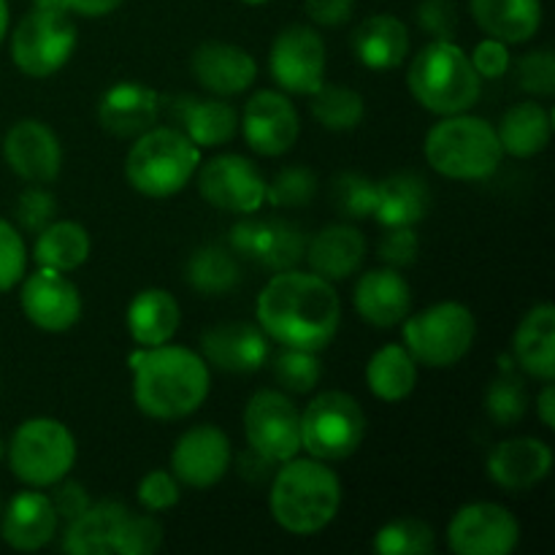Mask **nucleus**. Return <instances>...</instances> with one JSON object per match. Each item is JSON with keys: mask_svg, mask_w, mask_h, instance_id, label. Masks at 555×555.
Here are the masks:
<instances>
[{"mask_svg": "<svg viewBox=\"0 0 555 555\" xmlns=\"http://www.w3.org/2000/svg\"><path fill=\"white\" fill-rule=\"evenodd\" d=\"M184 282L201 296H228L242 285V263L228 244H201L184 263Z\"/></svg>", "mask_w": 555, "mask_h": 555, "instance_id": "obj_35", "label": "nucleus"}, {"mask_svg": "<svg viewBox=\"0 0 555 555\" xmlns=\"http://www.w3.org/2000/svg\"><path fill=\"white\" fill-rule=\"evenodd\" d=\"M406 87L417 106L437 117L472 112L482 95V79L453 38H431L410 60Z\"/></svg>", "mask_w": 555, "mask_h": 555, "instance_id": "obj_4", "label": "nucleus"}, {"mask_svg": "<svg viewBox=\"0 0 555 555\" xmlns=\"http://www.w3.org/2000/svg\"><path fill=\"white\" fill-rule=\"evenodd\" d=\"M3 160L27 184H52L63 171L60 135L41 119H20L3 135Z\"/></svg>", "mask_w": 555, "mask_h": 555, "instance_id": "obj_18", "label": "nucleus"}, {"mask_svg": "<svg viewBox=\"0 0 555 555\" xmlns=\"http://www.w3.org/2000/svg\"><path fill=\"white\" fill-rule=\"evenodd\" d=\"M255 318L274 345L323 352L339 334L341 298L314 271H274L258 293Z\"/></svg>", "mask_w": 555, "mask_h": 555, "instance_id": "obj_1", "label": "nucleus"}, {"mask_svg": "<svg viewBox=\"0 0 555 555\" xmlns=\"http://www.w3.org/2000/svg\"><path fill=\"white\" fill-rule=\"evenodd\" d=\"M331 204L345 220H366L377 206V182L358 171L339 173L331 184Z\"/></svg>", "mask_w": 555, "mask_h": 555, "instance_id": "obj_42", "label": "nucleus"}, {"mask_svg": "<svg viewBox=\"0 0 555 555\" xmlns=\"http://www.w3.org/2000/svg\"><path fill=\"white\" fill-rule=\"evenodd\" d=\"M320 352L312 350H296V347H280L271 361V372H274L280 390L291 396H309L318 383L323 379V363H320Z\"/></svg>", "mask_w": 555, "mask_h": 555, "instance_id": "obj_40", "label": "nucleus"}, {"mask_svg": "<svg viewBox=\"0 0 555 555\" xmlns=\"http://www.w3.org/2000/svg\"><path fill=\"white\" fill-rule=\"evenodd\" d=\"M20 307L27 323L47 334H65L81 320V293L68 274L54 269H41L22 276Z\"/></svg>", "mask_w": 555, "mask_h": 555, "instance_id": "obj_16", "label": "nucleus"}, {"mask_svg": "<svg viewBox=\"0 0 555 555\" xmlns=\"http://www.w3.org/2000/svg\"><path fill=\"white\" fill-rule=\"evenodd\" d=\"M33 236L36 238H33L30 258L41 269H54L63 271V274H70V271L81 269L87 263V258H90V233L76 220H57L54 217L49 225H43Z\"/></svg>", "mask_w": 555, "mask_h": 555, "instance_id": "obj_34", "label": "nucleus"}, {"mask_svg": "<svg viewBox=\"0 0 555 555\" xmlns=\"http://www.w3.org/2000/svg\"><path fill=\"white\" fill-rule=\"evenodd\" d=\"M486 469L493 486L509 493L529 491L551 475L553 448L537 437L504 439L488 453Z\"/></svg>", "mask_w": 555, "mask_h": 555, "instance_id": "obj_24", "label": "nucleus"}, {"mask_svg": "<svg viewBox=\"0 0 555 555\" xmlns=\"http://www.w3.org/2000/svg\"><path fill=\"white\" fill-rule=\"evenodd\" d=\"M499 144L504 155L529 160L551 146L553 139V114L540 101H520L502 114L496 125Z\"/></svg>", "mask_w": 555, "mask_h": 555, "instance_id": "obj_30", "label": "nucleus"}, {"mask_svg": "<svg viewBox=\"0 0 555 555\" xmlns=\"http://www.w3.org/2000/svg\"><path fill=\"white\" fill-rule=\"evenodd\" d=\"M242 426L247 448L269 464L280 466L301 453V410L285 390H255L244 406Z\"/></svg>", "mask_w": 555, "mask_h": 555, "instance_id": "obj_11", "label": "nucleus"}, {"mask_svg": "<svg viewBox=\"0 0 555 555\" xmlns=\"http://www.w3.org/2000/svg\"><path fill=\"white\" fill-rule=\"evenodd\" d=\"M518 542V518L499 502L464 504L448 524V547L455 555H509Z\"/></svg>", "mask_w": 555, "mask_h": 555, "instance_id": "obj_15", "label": "nucleus"}, {"mask_svg": "<svg viewBox=\"0 0 555 555\" xmlns=\"http://www.w3.org/2000/svg\"><path fill=\"white\" fill-rule=\"evenodd\" d=\"M5 459V444H3V439H0V461Z\"/></svg>", "mask_w": 555, "mask_h": 555, "instance_id": "obj_59", "label": "nucleus"}, {"mask_svg": "<svg viewBox=\"0 0 555 555\" xmlns=\"http://www.w3.org/2000/svg\"><path fill=\"white\" fill-rule=\"evenodd\" d=\"M60 518L49 493L41 488H25L14 493L0 509V540L20 553L43 551L57 537Z\"/></svg>", "mask_w": 555, "mask_h": 555, "instance_id": "obj_20", "label": "nucleus"}, {"mask_svg": "<svg viewBox=\"0 0 555 555\" xmlns=\"http://www.w3.org/2000/svg\"><path fill=\"white\" fill-rule=\"evenodd\" d=\"M52 488H54V491H52V496H49V499H52L57 518L65 520V524H68V520H74L76 515L85 513V509L92 504L87 488L81 486V482L68 480V477H65V480H60L57 486H52Z\"/></svg>", "mask_w": 555, "mask_h": 555, "instance_id": "obj_52", "label": "nucleus"}, {"mask_svg": "<svg viewBox=\"0 0 555 555\" xmlns=\"http://www.w3.org/2000/svg\"><path fill=\"white\" fill-rule=\"evenodd\" d=\"M190 74L209 95L236 98L253 90L258 81V63L236 43L204 41L190 54Z\"/></svg>", "mask_w": 555, "mask_h": 555, "instance_id": "obj_19", "label": "nucleus"}, {"mask_svg": "<svg viewBox=\"0 0 555 555\" xmlns=\"http://www.w3.org/2000/svg\"><path fill=\"white\" fill-rule=\"evenodd\" d=\"M231 461V437L215 423H198V426L179 434L168 469L182 482V488L188 486L193 491H209L228 475Z\"/></svg>", "mask_w": 555, "mask_h": 555, "instance_id": "obj_17", "label": "nucleus"}, {"mask_svg": "<svg viewBox=\"0 0 555 555\" xmlns=\"http://www.w3.org/2000/svg\"><path fill=\"white\" fill-rule=\"evenodd\" d=\"M431 209V188L412 171L390 173L377 182V206L372 220L383 228L417 225Z\"/></svg>", "mask_w": 555, "mask_h": 555, "instance_id": "obj_33", "label": "nucleus"}, {"mask_svg": "<svg viewBox=\"0 0 555 555\" xmlns=\"http://www.w3.org/2000/svg\"><path fill=\"white\" fill-rule=\"evenodd\" d=\"M125 0H65V11L85 20H98V16H108L122 5Z\"/></svg>", "mask_w": 555, "mask_h": 555, "instance_id": "obj_54", "label": "nucleus"}, {"mask_svg": "<svg viewBox=\"0 0 555 555\" xmlns=\"http://www.w3.org/2000/svg\"><path fill=\"white\" fill-rule=\"evenodd\" d=\"M366 385L374 399L385 401V404H399L417 385L415 358L406 352V347L401 341L383 345L369 358Z\"/></svg>", "mask_w": 555, "mask_h": 555, "instance_id": "obj_36", "label": "nucleus"}, {"mask_svg": "<svg viewBox=\"0 0 555 555\" xmlns=\"http://www.w3.org/2000/svg\"><path fill=\"white\" fill-rule=\"evenodd\" d=\"M125 515L128 507L122 502H92L85 513L68 520L60 547L70 555H114V540Z\"/></svg>", "mask_w": 555, "mask_h": 555, "instance_id": "obj_32", "label": "nucleus"}, {"mask_svg": "<svg viewBox=\"0 0 555 555\" xmlns=\"http://www.w3.org/2000/svg\"><path fill=\"white\" fill-rule=\"evenodd\" d=\"M328 70V49L312 25H287L269 49V74L276 90L309 98L320 90Z\"/></svg>", "mask_w": 555, "mask_h": 555, "instance_id": "obj_12", "label": "nucleus"}, {"mask_svg": "<svg viewBox=\"0 0 555 555\" xmlns=\"http://www.w3.org/2000/svg\"><path fill=\"white\" fill-rule=\"evenodd\" d=\"M372 551L379 555H434L437 534L426 520L396 518L379 526L372 540Z\"/></svg>", "mask_w": 555, "mask_h": 555, "instance_id": "obj_39", "label": "nucleus"}, {"mask_svg": "<svg viewBox=\"0 0 555 555\" xmlns=\"http://www.w3.org/2000/svg\"><path fill=\"white\" fill-rule=\"evenodd\" d=\"M201 152L177 125H155L130 144L125 179L144 198H173L198 171Z\"/></svg>", "mask_w": 555, "mask_h": 555, "instance_id": "obj_6", "label": "nucleus"}, {"mask_svg": "<svg viewBox=\"0 0 555 555\" xmlns=\"http://www.w3.org/2000/svg\"><path fill=\"white\" fill-rule=\"evenodd\" d=\"M366 260V238L352 222H334L307 242L304 263L328 282L350 280Z\"/></svg>", "mask_w": 555, "mask_h": 555, "instance_id": "obj_26", "label": "nucleus"}, {"mask_svg": "<svg viewBox=\"0 0 555 555\" xmlns=\"http://www.w3.org/2000/svg\"><path fill=\"white\" fill-rule=\"evenodd\" d=\"M166 531L152 513H130L122 518L114 540V555H152L160 551Z\"/></svg>", "mask_w": 555, "mask_h": 555, "instance_id": "obj_44", "label": "nucleus"}, {"mask_svg": "<svg viewBox=\"0 0 555 555\" xmlns=\"http://www.w3.org/2000/svg\"><path fill=\"white\" fill-rule=\"evenodd\" d=\"M421 253V236L415 225H393L385 228L377 242V258L390 269H410Z\"/></svg>", "mask_w": 555, "mask_h": 555, "instance_id": "obj_49", "label": "nucleus"}, {"mask_svg": "<svg viewBox=\"0 0 555 555\" xmlns=\"http://www.w3.org/2000/svg\"><path fill=\"white\" fill-rule=\"evenodd\" d=\"M341 507V480L325 461L293 455L280 464L269 491V509L282 531L314 537L334 524Z\"/></svg>", "mask_w": 555, "mask_h": 555, "instance_id": "obj_3", "label": "nucleus"}, {"mask_svg": "<svg viewBox=\"0 0 555 555\" xmlns=\"http://www.w3.org/2000/svg\"><path fill=\"white\" fill-rule=\"evenodd\" d=\"M352 309L374 328H396L412 312V287L399 269H372L352 287Z\"/></svg>", "mask_w": 555, "mask_h": 555, "instance_id": "obj_23", "label": "nucleus"}, {"mask_svg": "<svg viewBox=\"0 0 555 555\" xmlns=\"http://www.w3.org/2000/svg\"><path fill=\"white\" fill-rule=\"evenodd\" d=\"M366 439V412L345 390H320L301 410V450L312 459L336 464L361 450Z\"/></svg>", "mask_w": 555, "mask_h": 555, "instance_id": "obj_9", "label": "nucleus"}, {"mask_svg": "<svg viewBox=\"0 0 555 555\" xmlns=\"http://www.w3.org/2000/svg\"><path fill=\"white\" fill-rule=\"evenodd\" d=\"M163 112V98L141 81H117L98 98V125L117 139H135L155 128Z\"/></svg>", "mask_w": 555, "mask_h": 555, "instance_id": "obj_22", "label": "nucleus"}, {"mask_svg": "<svg viewBox=\"0 0 555 555\" xmlns=\"http://www.w3.org/2000/svg\"><path fill=\"white\" fill-rule=\"evenodd\" d=\"M537 417H540L542 426L547 431L555 428V388H553V379L551 383H542L540 396H537Z\"/></svg>", "mask_w": 555, "mask_h": 555, "instance_id": "obj_55", "label": "nucleus"}, {"mask_svg": "<svg viewBox=\"0 0 555 555\" xmlns=\"http://www.w3.org/2000/svg\"><path fill=\"white\" fill-rule=\"evenodd\" d=\"M309 22L320 27H339L352 20L356 0H304Z\"/></svg>", "mask_w": 555, "mask_h": 555, "instance_id": "obj_53", "label": "nucleus"}, {"mask_svg": "<svg viewBox=\"0 0 555 555\" xmlns=\"http://www.w3.org/2000/svg\"><path fill=\"white\" fill-rule=\"evenodd\" d=\"M352 54L369 70H396L410 57V30L393 14H372L352 33Z\"/></svg>", "mask_w": 555, "mask_h": 555, "instance_id": "obj_28", "label": "nucleus"}, {"mask_svg": "<svg viewBox=\"0 0 555 555\" xmlns=\"http://www.w3.org/2000/svg\"><path fill=\"white\" fill-rule=\"evenodd\" d=\"M0 509H3V504H0Z\"/></svg>", "mask_w": 555, "mask_h": 555, "instance_id": "obj_60", "label": "nucleus"}, {"mask_svg": "<svg viewBox=\"0 0 555 555\" xmlns=\"http://www.w3.org/2000/svg\"><path fill=\"white\" fill-rule=\"evenodd\" d=\"M520 90L534 98H551L555 92V54L551 49H534L515 65Z\"/></svg>", "mask_w": 555, "mask_h": 555, "instance_id": "obj_48", "label": "nucleus"}, {"mask_svg": "<svg viewBox=\"0 0 555 555\" xmlns=\"http://www.w3.org/2000/svg\"><path fill=\"white\" fill-rule=\"evenodd\" d=\"M472 65H475L477 76L482 81L486 79H502L504 74L513 65V54H509V43L499 41V38L488 36L486 41H480L475 47V52L469 54Z\"/></svg>", "mask_w": 555, "mask_h": 555, "instance_id": "obj_51", "label": "nucleus"}, {"mask_svg": "<svg viewBox=\"0 0 555 555\" xmlns=\"http://www.w3.org/2000/svg\"><path fill=\"white\" fill-rule=\"evenodd\" d=\"M244 144L260 157H282L301 135V117L293 98L282 90H258L238 114Z\"/></svg>", "mask_w": 555, "mask_h": 555, "instance_id": "obj_14", "label": "nucleus"}, {"mask_svg": "<svg viewBox=\"0 0 555 555\" xmlns=\"http://www.w3.org/2000/svg\"><path fill=\"white\" fill-rule=\"evenodd\" d=\"M477 339V318L466 304L437 301L401 323V345L417 366L450 369L464 361Z\"/></svg>", "mask_w": 555, "mask_h": 555, "instance_id": "obj_8", "label": "nucleus"}, {"mask_svg": "<svg viewBox=\"0 0 555 555\" xmlns=\"http://www.w3.org/2000/svg\"><path fill=\"white\" fill-rule=\"evenodd\" d=\"M472 16L486 36L518 47L542 27V0H469Z\"/></svg>", "mask_w": 555, "mask_h": 555, "instance_id": "obj_31", "label": "nucleus"}, {"mask_svg": "<svg viewBox=\"0 0 555 555\" xmlns=\"http://www.w3.org/2000/svg\"><path fill=\"white\" fill-rule=\"evenodd\" d=\"M309 236L304 233L301 225L291 220H260L258 242H255L253 258L269 271H287L298 269L307 253Z\"/></svg>", "mask_w": 555, "mask_h": 555, "instance_id": "obj_37", "label": "nucleus"}, {"mask_svg": "<svg viewBox=\"0 0 555 555\" xmlns=\"http://www.w3.org/2000/svg\"><path fill=\"white\" fill-rule=\"evenodd\" d=\"M9 0H0V43H3V38L9 36Z\"/></svg>", "mask_w": 555, "mask_h": 555, "instance_id": "obj_56", "label": "nucleus"}, {"mask_svg": "<svg viewBox=\"0 0 555 555\" xmlns=\"http://www.w3.org/2000/svg\"><path fill=\"white\" fill-rule=\"evenodd\" d=\"M27 260L30 249L22 231L11 220L0 217V293H9L20 285L22 276L27 274Z\"/></svg>", "mask_w": 555, "mask_h": 555, "instance_id": "obj_45", "label": "nucleus"}, {"mask_svg": "<svg viewBox=\"0 0 555 555\" xmlns=\"http://www.w3.org/2000/svg\"><path fill=\"white\" fill-rule=\"evenodd\" d=\"M201 358L209 363V369L215 366L220 372H258L269 363L271 339L258 323L253 325L233 320V323H222L204 331V336H201Z\"/></svg>", "mask_w": 555, "mask_h": 555, "instance_id": "obj_21", "label": "nucleus"}, {"mask_svg": "<svg viewBox=\"0 0 555 555\" xmlns=\"http://www.w3.org/2000/svg\"><path fill=\"white\" fill-rule=\"evenodd\" d=\"M309 112L318 119L320 128L331 130V133H347L363 122L366 103H363L361 92L352 90V87L325 85L323 81L320 90L309 95Z\"/></svg>", "mask_w": 555, "mask_h": 555, "instance_id": "obj_38", "label": "nucleus"}, {"mask_svg": "<svg viewBox=\"0 0 555 555\" xmlns=\"http://www.w3.org/2000/svg\"><path fill=\"white\" fill-rule=\"evenodd\" d=\"M513 361L526 377L555 379V307L537 304L520 318L513 336Z\"/></svg>", "mask_w": 555, "mask_h": 555, "instance_id": "obj_27", "label": "nucleus"}, {"mask_svg": "<svg viewBox=\"0 0 555 555\" xmlns=\"http://www.w3.org/2000/svg\"><path fill=\"white\" fill-rule=\"evenodd\" d=\"M179 323H182V309L173 293L163 287H144L135 293L125 312V325H128L130 339L139 347L166 345L177 336Z\"/></svg>", "mask_w": 555, "mask_h": 555, "instance_id": "obj_29", "label": "nucleus"}, {"mask_svg": "<svg viewBox=\"0 0 555 555\" xmlns=\"http://www.w3.org/2000/svg\"><path fill=\"white\" fill-rule=\"evenodd\" d=\"M423 155L439 177L453 182L491 179L504 160L496 125L469 112L439 117L426 133Z\"/></svg>", "mask_w": 555, "mask_h": 555, "instance_id": "obj_5", "label": "nucleus"}, {"mask_svg": "<svg viewBox=\"0 0 555 555\" xmlns=\"http://www.w3.org/2000/svg\"><path fill=\"white\" fill-rule=\"evenodd\" d=\"M135 499H139L141 509H146V513H168L182 499V482L173 477L171 469H152L139 480Z\"/></svg>", "mask_w": 555, "mask_h": 555, "instance_id": "obj_47", "label": "nucleus"}, {"mask_svg": "<svg viewBox=\"0 0 555 555\" xmlns=\"http://www.w3.org/2000/svg\"><path fill=\"white\" fill-rule=\"evenodd\" d=\"M198 195L215 209L228 215H258L266 206V182L269 179L260 173L249 157L236 152H222V155L201 160L198 171Z\"/></svg>", "mask_w": 555, "mask_h": 555, "instance_id": "obj_13", "label": "nucleus"}, {"mask_svg": "<svg viewBox=\"0 0 555 555\" xmlns=\"http://www.w3.org/2000/svg\"><path fill=\"white\" fill-rule=\"evenodd\" d=\"M314 195H318V173L301 163L280 168L274 179L266 182V204L280 206V209L307 206Z\"/></svg>", "mask_w": 555, "mask_h": 555, "instance_id": "obj_43", "label": "nucleus"}, {"mask_svg": "<svg viewBox=\"0 0 555 555\" xmlns=\"http://www.w3.org/2000/svg\"><path fill=\"white\" fill-rule=\"evenodd\" d=\"M133 404L152 421H184L204 406L211 390L209 363L182 345L139 347L130 356Z\"/></svg>", "mask_w": 555, "mask_h": 555, "instance_id": "obj_2", "label": "nucleus"}, {"mask_svg": "<svg viewBox=\"0 0 555 555\" xmlns=\"http://www.w3.org/2000/svg\"><path fill=\"white\" fill-rule=\"evenodd\" d=\"M76 437L57 417H27L11 434L5 444V461L25 488L57 486L76 464Z\"/></svg>", "mask_w": 555, "mask_h": 555, "instance_id": "obj_7", "label": "nucleus"}, {"mask_svg": "<svg viewBox=\"0 0 555 555\" xmlns=\"http://www.w3.org/2000/svg\"><path fill=\"white\" fill-rule=\"evenodd\" d=\"M168 114L198 150H217L238 133V112L228 98L177 95L168 101Z\"/></svg>", "mask_w": 555, "mask_h": 555, "instance_id": "obj_25", "label": "nucleus"}, {"mask_svg": "<svg viewBox=\"0 0 555 555\" xmlns=\"http://www.w3.org/2000/svg\"><path fill=\"white\" fill-rule=\"evenodd\" d=\"M57 215V198L47 184H30L16 195L14 204V225L20 231L38 233L43 225L54 220Z\"/></svg>", "mask_w": 555, "mask_h": 555, "instance_id": "obj_46", "label": "nucleus"}, {"mask_svg": "<svg viewBox=\"0 0 555 555\" xmlns=\"http://www.w3.org/2000/svg\"><path fill=\"white\" fill-rule=\"evenodd\" d=\"M36 9H65V0H30Z\"/></svg>", "mask_w": 555, "mask_h": 555, "instance_id": "obj_57", "label": "nucleus"}, {"mask_svg": "<svg viewBox=\"0 0 555 555\" xmlns=\"http://www.w3.org/2000/svg\"><path fill=\"white\" fill-rule=\"evenodd\" d=\"M482 406H486V415L499 428L518 426L526 417V410H529V388H526V379L520 374L502 372L486 388Z\"/></svg>", "mask_w": 555, "mask_h": 555, "instance_id": "obj_41", "label": "nucleus"}, {"mask_svg": "<svg viewBox=\"0 0 555 555\" xmlns=\"http://www.w3.org/2000/svg\"><path fill=\"white\" fill-rule=\"evenodd\" d=\"M415 16L417 27L431 38H455L459 33V11L453 0H421Z\"/></svg>", "mask_w": 555, "mask_h": 555, "instance_id": "obj_50", "label": "nucleus"}, {"mask_svg": "<svg viewBox=\"0 0 555 555\" xmlns=\"http://www.w3.org/2000/svg\"><path fill=\"white\" fill-rule=\"evenodd\" d=\"M238 3H247V5H263V3H269V0H238Z\"/></svg>", "mask_w": 555, "mask_h": 555, "instance_id": "obj_58", "label": "nucleus"}, {"mask_svg": "<svg viewBox=\"0 0 555 555\" xmlns=\"http://www.w3.org/2000/svg\"><path fill=\"white\" fill-rule=\"evenodd\" d=\"M79 30L65 9H36L33 5L11 33V63L30 79H49L74 57Z\"/></svg>", "mask_w": 555, "mask_h": 555, "instance_id": "obj_10", "label": "nucleus"}]
</instances>
